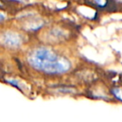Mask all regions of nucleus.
<instances>
[{"mask_svg":"<svg viewBox=\"0 0 122 122\" xmlns=\"http://www.w3.org/2000/svg\"><path fill=\"white\" fill-rule=\"evenodd\" d=\"M25 43V37L19 31L14 29H6L0 32V45L8 49H20Z\"/></svg>","mask_w":122,"mask_h":122,"instance_id":"nucleus-2","label":"nucleus"},{"mask_svg":"<svg viewBox=\"0 0 122 122\" xmlns=\"http://www.w3.org/2000/svg\"><path fill=\"white\" fill-rule=\"evenodd\" d=\"M26 61L34 70L46 75L59 76L70 72L71 60L50 46L39 44L26 54Z\"/></svg>","mask_w":122,"mask_h":122,"instance_id":"nucleus-1","label":"nucleus"},{"mask_svg":"<svg viewBox=\"0 0 122 122\" xmlns=\"http://www.w3.org/2000/svg\"><path fill=\"white\" fill-rule=\"evenodd\" d=\"M49 34V36L52 39H54V40H58V41H61L62 39H64L66 37L65 31L62 29H60V28H54V29H51Z\"/></svg>","mask_w":122,"mask_h":122,"instance_id":"nucleus-3","label":"nucleus"},{"mask_svg":"<svg viewBox=\"0 0 122 122\" xmlns=\"http://www.w3.org/2000/svg\"><path fill=\"white\" fill-rule=\"evenodd\" d=\"M6 20H7V16H6V14H4L2 11H0V24L5 23Z\"/></svg>","mask_w":122,"mask_h":122,"instance_id":"nucleus-4","label":"nucleus"}]
</instances>
